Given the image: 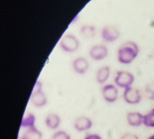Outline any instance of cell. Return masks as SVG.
Segmentation results:
<instances>
[{"label":"cell","instance_id":"6da1fadb","mask_svg":"<svg viewBox=\"0 0 154 139\" xmlns=\"http://www.w3.org/2000/svg\"><path fill=\"white\" fill-rule=\"evenodd\" d=\"M139 51V47L135 42L126 41L117 50V60L123 64H131L137 57Z\"/></svg>","mask_w":154,"mask_h":139},{"label":"cell","instance_id":"7a4b0ae2","mask_svg":"<svg viewBox=\"0 0 154 139\" xmlns=\"http://www.w3.org/2000/svg\"><path fill=\"white\" fill-rule=\"evenodd\" d=\"M59 45L64 52L72 53L78 49L79 42L75 35L72 34H67L61 37Z\"/></svg>","mask_w":154,"mask_h":139},{"label":"cell","instance_id":"3957f363","mask_svg":"<svg viewBox=\"0 0 154 139\" xmlns=\"http://www.w3.org/2000/svg\"><path fill=\"white\" fill-rule=\"evenodd\" d=\"M135 80L134 75L127 71H118L114 78L115 84L122 88H128L131 87Z\"/></svg>","mask_w":154,"mask_h":139},{"label":"cell","instance_id":"277c9868","mask_svg":"<svg viewBox=\"0 0 154 139\" xmlns=\"http://www.w3.org/2000/svg\"><path fill=\"white\" fill-rule=\"evenodd\" d=\"M123 96L125 101L129 104H138L141 100V95L140 90L132 87L125 89Z\"/></svg>","mask_w":154,"mask_h":139},{"label":"cell","instance_id":"5b68a950","mask_svg":"<svg viewBox=\"0 0 154 139\" xmlns=\"http://www.w3.org/2000/svg\"><path fill=\"white\" fill-rule=\"evenodd\" d=\"M120 36L119 29L114 26L106 25L101 30V37L102 39L109 43L116 41Z\"/></svg>","mask_w":154,"mask_h":139},{"label":"cell","instance_id":"8992f818","mask_svg":"<svg viewBox=\"0 0 154 139\" xmlns=\"http://www.w3.org/2000/svg\"><path fill=\"white\" fill-rule=\"evenodd\" d=\"M108 53L106 46L103 44H97L93 46L89 50V55L94 61H101L105 59Z\"/></svg>","mask_w":154,"mask_h":139},{"label":"cell","instance_id":"52a82bcc","mask_svg":"<svg viewBox=\"0 0 154 139\" xmlns=\"http://www.w3.org/2000/svg\"><path fill=\"white\" fill-rule=\"evenodd\" d=\"M102 94L103 99L108 102H114L118 98V90L112 84H106L102 87Z\"/></svg>","mask_w":154,"mask_h":139},{"label":"cell","instance_id":"ba28073f","mask_svg":"<svg viewBox=\"0 0 154 139\" xmlns=\"http://www.w3.org/2000/svg\"><path fill=\"white\" fill-rule=\"evenodd\" d=\"M31 104L36 107H42L47 103V98L42 90H32L30 96Z\"/></svg>","mask_w":154,"mask_h":139},{"label":"cell","instance_id":"9c48e42d","mask_svg":"<svg viewBox=\"0 0 154 139\" xmlns=\"http://www.w3.org/2000/svg\"><path fill=\"white\" fill-rule=\"evenodd\" d=\"M72 68L75 72L79 74L85 73L88 68L89 63L88 61L83 57H78L75 59L72 62Z\"/></svg>","mask_w":154,"mask_h":139},{"label":"cell","instance_id":"30bf717a","mask_svg":"<svg viewBox=\"0 0 154 139\" xmlns=\"http://www.w3.org/2000/svg\"><path fill=\"white\" fill-rule=\"evenodd\" d=\"M73 125L76 130L82 132L90 129L93 126V122L88 117L80 116L76 119Z\"/></svg>","mask_w":154,"mask_h":139},{"label":"cell","instance_id":"8fae6325","mask_svg":"<svg viewBox=\"0 0 154 139\" xmlns=\"http://www.w3.org/2000/svg\"><path fill=\"white\" fill-rule=\"evenodd\" d=\"M143 117L141 113L138 111H131L128 113L126 120L128 123L132 126H139L143 122Z\"/></svg>","mask_w":154,"mask_h":139},{"label":"cell","instance_id":"7c38bea8","mask_svg":"<svg viewBox=\"0 0 154 139\" xmlns=\"http://www.w3.org/2000/svg\"><path fill=\"white\" fill-rule=\"evenodd\" d=\"M45 122L48 128L55 129L60 126L61 119L58 114L55 113H49L46 116Z\"/></svg>","mask_w":154,"mask_h":139},{"label":"cell","instance_id":"4fadbf2b","mask_svg":"<svg viewBox=\"0 0 154 139\" xmlns=\"http://www.w3.org/2000/svg\"><path fill=\"white\" fill-rule=\"evenodd\" d=\"M110 72V68L107 65L102 66L99 68L96 75V80L97 82L100 84L104 83L108 79Z\"/></svg>","mask_w":154,"mask_h":139},{"label":"cell","instance_id":"5bb4252c","mask_svg":"<svg viewBox=\"0 0 154 139\" xmlns=\"http://www.w3.org/2000/svg\"><path fill=\"white\" fill-rule=\"evenodd\" d=\"M42 134L35 126L28 128L20 135L19 139H42Z\"/></svg>","mask_w":154,"mask_h":139},{"label":"cell","instance_id":"9a60e30c","mask_svg":"<svg viewBox=\"0 0 154 139\" xmlns=\"http://www.w3.org/2000/svg\"><path fill=\"white\" fill-rule=\"evenodd\" d=\"M35 117L34 114L31 113H29L26 114L22 119L20 123V126L25 128H30L35 126Z\"/></svg>","mask_w":154,"mask_h":139},{"label":"cell","instance_id":"2e32d148","mask_svg":"<svg viewBox=\"0 0 154 139\" xmlns=\"http://www.w3.org/2000/svg\"><path fill=\"white\" fill-rule=\"evenodd\" d=\"M80 33L85 38H93L96 35V28L91 25H83L80 28Z\"/></svg>","mask_w":154,"mask_h":139},{"label":"cell","instance_id":"e0dca14e","mask_svg":"<svg viewBox=\"0 0 154 139\" xmlns=\"http://www.w3.org/2000/svg\"><path fill=\"white\" fill-rule=\"evenodd\" d=\"M143 124L146 127L154 128V108L144 115Z\"/></svg>","mask_w":154,"mask_h":139},{"label":"cell","instance_id":"ac0fdd59","mask_svg":"<svg viewBox=\"0 0 154 139\" xmlns=\"http://www.w3.org/2000/svg\"><path fill=\"white\" fill-rule=\"evenodd\" d=\"M51 139H71L70 135L64 131L60 130L55 132Z\"/></svg>","mask_w":154,"mask_h":139},{"label":"cell","instance_id":"d6986e66","mask_svg":"<svg viewBox=\"0 0 154 139\" xmlns=\"http://www.w3.org/2000/svg\"><path fill=\"white\" fill-rule=\"evenodd\" d=\"M145 90L149 99L154 101V81H151L146 84Z\"/></svg>","mask_w":154,"mask_h":139},{"label":"cell","instance_id":"ffe728a7","mask_svg":"<svg viewBox=\"0 0 154 139\" xmlns=\"http://www.w3.org/2000/svg\"><path fill=\"white\" fill-rule=\"evenodd\" d=\"M120 139H139L138 137L132 133L124 134L120 138Z\"/></svg>","mask_w":154,"mask_h":139},{"label":"cell","instance_id":"44dd1931","mask_svg":"<svg viewBox=\"0 0 154 139\" xmlns=\"http://www.w3.org/2000/svg\"><path fill=\"white\" fill-rule=\"evenodd\" d=\"M83 139H102V138L99 134H90L87 135Z\"/></svg>","mask_w":154,"mask_h":139},{"label":"cell","instance_id":"7402d4cb","mask_svg":"<svg viewBox=\"0 0 154 139\" xmlns=\"http://www.w3.org/2000/svg\"><path fill=\"white\" fill-rule=\"evenodd\" d=\"M147 139H154V134L150 135V137H149Z\"/></svg>","mask_w":154,"mask_h":139},{"label":"cell","instance_id":"603a6c76","mask_svg":"<svg viewBox=\"0 0 154 139\" xmlns=\"http://www.w3.org/2000/svg\"><path fill=\"white\" fill-rule=\"evenodd\" d=\"M153 54H154V52H153Z\"/></svg>","mask_w":154,"mask_h":139}]
</instances>
